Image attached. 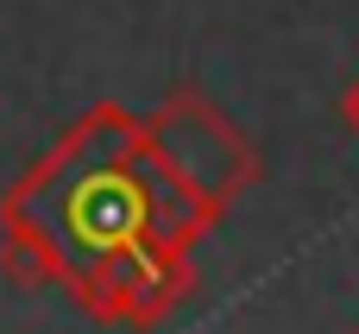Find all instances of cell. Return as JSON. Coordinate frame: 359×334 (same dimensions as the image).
I'll return each instance as SVG.
<instances>
[{
  "label": "cell",
  "instance_id": "cell-1",
  "mask_svg": "<svg viewBox=\"0 0 359 334\" xmlns=\"http://www.w3.org/2000/svg\"><path fill=\"white\" fill-rule=\"evenodd\" d=\"M208 227L215 215L164 171L145 120L101 101L0 196V272L19 290L63 284L101 322L107 278L133 246L170 240L189 253Z\"/></svg>",
  "mask_w": 359,
  "mask_h": 334
},
{
  "label": "cell",
  "instance_id": "cell-2",
  "mask_svg": "<svg viewBox=\"0 0 359 334\" xmlns=\"http://www.w3.org/2000/svg\"><path fill=\"white\" fill-rule=\"evenodd\" d=\"M145 133H151L164 171H170L215 221L259 183V152H252V139H246L202 88H170V95L158 101V114L145 120Z\"/></svg>",
  "mask_w": 359,
  "mask_h": 334
},
{
  "label": "cell",
  "instance_id": "cell-3",
  "mask_svg": "<svg viewBox=\"0 0 359 334\" xmlns=\"http://www.w3.org/2000/svg\"><path fill=\"white\" fill-rule=\"evenodd\" d=\"M341 120H347V126L359 133V76L347 82V95H341Z\"/></svg>",
  "mask_w": 359,
  "mask_h": 334
}]
</instances>
